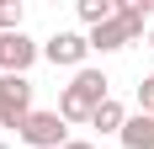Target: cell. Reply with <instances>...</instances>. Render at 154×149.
Instances as JSON below:
<instances>
[{
    "label": "cell",
    "instance_id": "cell-4",
    "mask_svg": "<svg viewBox=\"0 0 154 149\" xmlns=\"http://www.w3.org/2000/svg\"><path fill=\"white\" fill-rule=\"evenodd\" d=\"M43 59V43H32L27 32H0V74H27Z\"/></svg>",
    "mask_w": 154,
    "mask_h": 149
},
{
    "label": "cell",
    "instance_id": "cell-14",
    "mask_svg": "<svg viewBox=\"0 0 154 149\" xmlns=\"http://www.w3.org/2000/svg\"><path fill=\"white\" fill-rule=\"evenodd\" d=\"M149 48H154V27H149Z\"/></svg>",
    "mask_w": 154,
    "mask_h": 149
},
{
    "label": "cell",
    "instance_id": "cell-8",
    "mask_svg": "<svg viewBox=\"0 0 154 149\" xmlns=\"http://www.w3.org/2000/svg\"><path fill=\"white\" fill-rule=\"evenodd\" d=\"M117 21L128 27V37H143V27L154 21V0H117Z\"/></svg>",
    "mask_w": 154,
    "mask_h": 149
},
{
    "label": "cell",
    "instance_id": "cell-6",
    "mask_svg": "<svg viewBox=\"0 0 154 149\" xmlns=\"http://www.w3.org/2000/svg\"><path fill=\"white\" fill-rule=\"evenodd\" d=\"M117 144H122V149H154V117H149V112H128Z\"/></svg>",
    "mask_w": 154,
    "mask_h": 149
},
{
    "label": "cell",
    "instance_id": "cell-12",
    "mask_svg": "<svg viewBox=\"0 0 154 149\" xmlns=\"http://www.w3.org/2000/svg\"><path fill=\"white\" fill-rule=\"evenodd\" d=\"M138 112H149V117H154V74H143V80H138Z\"/></svg>",
    "mask_w": 154,
    "mask_h": 149
},
{
    "label": "cell",
    "instance_id": "cell-13",
    "mask_svg": "<svg viewBox=\"0 0 154 149\" xmlns=\"http://www.w3.org/2000/svg\"><path fill=\"white\" fill-rule=\"evenodd\" d=\"M64 149H96V144H91V138H69Z\"/></svg>",
    "mask_w": 154,
    "mask_h": 149
},
{
    "label": "cell",
    "instance_id": "cell-9",
    "mask_svg": "<svg viewBox=\"0 0 154 149\" xmlns=\"http://www.w3.org/2000/svg\"><path fill=\"white\" fill-rule=\"evenodd\" d=\"M122 122H128V106L112 96V101H101L96 106V117H91V128H101V133H122Z\"/></svg>",
    "mask_w": 154,
    "mask_h": 149
},
{
    "label": "cell",
    "instance_id": "cell-10",
    "mask_svg": "<svg viewBox=\"0 0 154 149\" xmlns=\"http://www.w3.org/2000/svg\"><path fill=\"white\" fill-rule=\"evenodd\" d=\"M75 11L85 27H106L112 16H117V0H75Z\"/></svg>",
    "mask_w": 154,
    "mask_h": 149
},
{
    "label": "cell",
    "instance_id": "cell-15",
    "mask_svg": "<svg viewBox=\"0 0 154 149\" xmlns=\"http://www.w3.org/2000/svg\"><path fill=\"white\" fill-rule=\"evenodd\" d=\"M0 149H11V144H5V138H0Z\"/></svg>",
    "mask_w": 154,
    "mask_h": 149
},
{
    "label": "cell",
    "instance_id": "cell-2",
    "mask_svg": "<svg viewBox=\"0 0 154 149\" xmlns=\"http://www.w3.org/2000/svg\"><path fill=\"white\" fill-rule=\"evenodd\" d=\"M32 117V80L27 74H0V128H16Z\"/></svg>",
    "mask_w": 154,
    "mask_h": 149
},
{
    "label": "cell",
    "instance_id": "cell-3",
    "mask_svg": "<svg viewBox=\"0 0 154 149\" xmlns=\"http://www.w3.org/2000/svg\"><path fill=\"white\" fill-rule=\"evenodd\" d=\"M21 144H32V149H64L69 144V122L59 117V106L53 112H37L32 106V117L21 122Z\"/></svg>",
    "mask_w": 154,
    "mask_h": 149
},
{
    "label": "cell",
    "instance_id": "cell-1",
    "mask_svg": "<svg viewBox=\"0 0 154 149\" xmlns=\"http://www.w3.org/2000/svg\"><path fill=\"white\" fill-rule=\"evenodd\" d=\"M101 101H112V80L85 64V69H75V80L59 90V117L64 122H91Z\"/></svg>",
    "mask_w": 154,
    "mask_h": 149
},
{
    "label": "cell",
    "instance_id": "cell-7",
    "mask_svg": "<svg viewBox=\"0 0 154 149\" xmlns=\"http://www.w3.org/2000/svg\"><path fill=\"white\" fill-rule=\"evenodd\" d=\"M85 43H91V53H117V48H128L133 37H128V27L117 21V16H112L106 27H91V32H85Z\"/></svg>",
    "mask_w": 154,
    "mask_h": 149
},
{
    "label": "cell",
    "instance_id": "cell-11",
    "mask_svg": "<svg viewBox=\"0 0 154 149\" xmlns=\"http://www.w3.org/2000/svg\"><path fill=\"white\" fill-rule=\"evenodd\" d=\"M21 21H27V5L21 0H0V32H21Z\"/></svg>",
    "mask_w": 154,
    "mask_h": 149
},
{
    "label": "cell",
    "instance_id": "cell-5",
    "mask_svg": "<svg viewBox=\"0 0 154 149\" xmlns=\"http://www.w3.org/2000/svg\"><path fill=\"white\" fill-rule=\"evenodd\" d=\"M85 53H91L85 32H53L43 43V59L53 64V69H85Z\"/></svg>",
    "mask_w": 154,
    "mask_h": 149
}]
</instances>
